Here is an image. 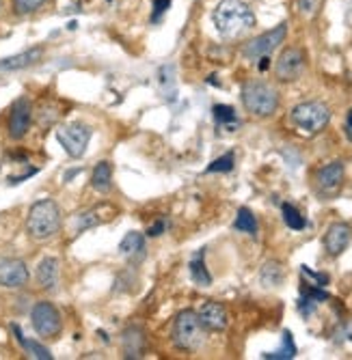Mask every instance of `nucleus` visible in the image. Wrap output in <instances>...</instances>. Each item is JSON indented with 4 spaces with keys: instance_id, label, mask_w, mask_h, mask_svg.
<instances>
[{
    "instance_id": "obj_1",
    "label": "nucleus",
    "mask_w": 352,
    "mask_h": 360,
    "mask_svg": "<svg viewBox=\"0 0 352 360\" xmlns=\"http://www.w3.org/2000/svg\"><path fill=\"white\" fill-rule=\"evenodd\" d=\"M212 22L220 37L236 39L255 26V15L242 0H220L212 13Z\"/></svg>"
},
{
    "instance_id": "obj_2",
    "label": "nucleus",
    "mask_w": 352,
    "mask_h": 360,
    "mask_svg": "<svg viewBox=\"0 0 352 360\" xmlns=\"http://www.w3.org/2000/svg\"><path fill=\"white\" fill-rule=\"evenodd\" d=\"M58 229H61V210L54 201L44 199L30 207L26 218V231L30 238L37 242H46L58 233Z\"/></svg>"
},
{
    "instance_id": "obj_3",
    "label": "nucleus",
    "mask_w": 352,
    "mask_h": 360,
    "mask_svg": "<svg viewBox=\"0 0 352 360\" xmlns=\"http://www.w3.org/2000/svg\"><path fill=\"white\" fill-rule=\"evenodd\" d=\"M242 104L255 117H270L279 108V93L262 80H253L242 86Z\"/></svg>"
},
{
    "instance_id": "obj_4",
    "label": "nucleus",
    "mask_w": 352,
    "mask_h": 360,
    "mask_svg": "<svg viewBox=\"0 0 352 360\" xmlns=\"http://www.w3.org/2000/svg\"><path fill=\"white\" fill-rule=\"evenodd\" d=\"M171 339L177 349H186V352L199 349L206 341V330L203 323L199 321V315L195 311H182L173 321Z\"/></svg>"
},
{
    "instance_id": "obj_5",
    "label": "nucleus",
    "mask_w": 352,
    "mask_h": 360,
    "mask_svg": "<svg viewBox=\"0 0 352 360\" xmlns=\"http://www.w3.org/2000/svg\"><path fill=\"white\" fill-rule=\"evenodd\" d=\"M292 123L305 134H318L329 125L331 121V110L322 102H303L292 108L290 112Z\"/></svg>"
},
{
    "instance_id": "obj_6",
    "label": "nucleus",
    "mask_w": 352,
    "mask_h": 360,
    "mask_svg": "<svg viewBox=\"0 0 352 360\" xmlns=\"http://www.w3.org/2000/svg\"><path fill=\"white\" fill-rule=\"evenodd\" d=\"M91 136H93V129L84 123H68L56 129V141L61 143V147L65 149L70 158L84 155Z\"/></svg>"
},
{
    "instance_id": "obj_7",
    "label": "nucleus",
    "mask_w": 352,
    "mask_h": 360,
    "mask_svg": "<svg viewBox=\"0 0 352 360\" xmlns=\"http://www.w3.org/2000/svg\"><path fill=\"white\" fill-rule=\"evenodd\" d=\"M30 321H33L35 333L46 339H54L63 328L61 313L50 302H37L33 311H30Z\"/></svg>"
},
{
    "instance_id": "obj_8",
    "label": "nucleus",
    "mask_w": 352,
    "mask_h": 360,
    "mask_svg": "<svg viewBox=\"0 0 352 360\" xmlns=\"http://www.w3.org/2000/svg\"><path fill=\"white\" fill-rule=\"evenodd\" d=\"M285 35H287V24L283 22V24L275 26L272 30L264 32V35L251 39V41L242 48V56L249 58V60H258V58H262V56H270V52H272L279 44H283Z\"/></svg>"
},
{
    "instance_id": "obj_9",
    "label": "nucleus",
    "mask_w": 352,
    "mask_h": 360,
    "mask_svg": "<svg viewBox=\"0 0 352 360\" xmlns=\"http://www.w3.org/2000/svg\"><path fill=\"white\" fill-rule=\"evenodd\" d=\"M305 72V52L301 48H287L275 65V74L281 82H294Z\"/></svg>"
},
{
    "instance_id": "obj_10",
    "label": "nucleus",
    "mask_w": 352,
    "mask_h": 360,
    "mask_svg": "<svg viewBox=\"0 0 352 360\" xmlns=\"http://www.w3.org/2000/svg\"><path fill=\"white\" fill-rule=\"evenodd\" d=\"M30 121H33V106H30L26 97H18L9 112V136L13 141L24 139L30 127Z\"/></svg>"
},
{
    "instance_id": "obj_11",
    "label": "nucleus",
    "mask_w": 352,
    "mask_h": 360,
    "mask_svg": "<svg viewBox=\"0 0 352 360\" xmlns=\"http://www.w3.org/2000/svg\"><path fill=\"white\" fill-rule=\"evenodd\" d=\"M117 210L108 203H102L98 207H91L82 214H78L74 220H72V231L74 233H82L87 229H93V226H100L104 222H108L111 218H115Z\"/></svg>"
},
{
    "instance_id": "obj_12",
    "label": "nucleus",
    "mask_w": 352,
    "mask_h": 360,
    "mask_svg": "<svg viewBox=\"0 0 352 360\" xmlns=\"http://www.w3.org/2000/svg\"><path fill=\"white\" fill-rule=\"evenodd\" d=\"M28 283V268L22 259H0V287L20 289Z\"/></svg>"
},
{
    "instance_id": "obj_13",
    "label": "nucleus",
    "mask_w": 352,
    "mask_h": 360,
    "mask_svg": "<svg viewBox=\"0 0 352 360\" xmlns=\"http://www.w3.org/2000/svg\"><path fill=\"white\" fill-rule=\"evenodd\" d=\"M352 242V226L348 222H333L327 229L325 248L331 257H339Z\"/></svg>"
},
{
    "instance_id": "obj_14",
    "label": "nucleus",
    "mask_w": 352,
    "mask_h": 360,
    "mask_svg": "<svg viewBox=\"0 0 352 360\" xmlns=\"http://www.w3.org/2000/svg\"><path fill=\"white\" fill-rule=\"evenodd\" d=\"M318 190L322 192L325 196H333L339 192L341 184H344V165L337 160V162H331V165L322 167L318 171Z\"/></svg>"
},
{
    "instance_id": "obj_15",
    "label": "nucleus",
    "mask_w": 352,
    "mask_h": 360,
    "mask_svg": "<svg viewBox=\"0 0 352 360\" xmlns=\"http://www.w3.org/2000/svg\"><path fill=\"white\" fill-rule=\"evenodd\" d=\"M197 315H199V321L203 323V328L214 330V333L225 330L230 323V315H227L225 307L218 302H212V300L203 302L201 309L197 311Z\"/></svg>"
},
{
    "instance_id": "obj_16",
    "label": "nucleus",
    "mask_w": 352,
    "mask_h": 360,
    "mask_svg": "<svg viewBox=\"0 0 352 360\" xmlns=\"http://www.w3.org/2000/svg\"><path fill=\"white\" fill-rule=\"evenodd\" d=\"M37 283L42 289L46 291H54L58 287V278H61V264L56 257H44L37 266Z\"/></svg>"
},
{
    "instance_id": "obj_17",
    "label": "nucleus",
    "mask_w": 352,
    "mask_h": 360,
    "mask_svg": "<svg viewBox=\"0 0 352 360\" xmlns=\"http://www.w3.org/2000/svg\"><path fill=\"white\" fill-rule=\"evenodd\" d=\"M44 56V48H30V50H24L20 54H13V56H7L0 60V72H18V70H26L30 65L39 63Z\"/></svg>"
},
{
    "instance_id": "obj_18",
    "label": "nucleus",
    "mask_w": 352,
    "mask_h": 360,
    "mask_svg": "<svg viewBox=\"0 0 352 360\" xmlns=\"http://www.w3.org/2000/svg\"><path fill=\"white\" fill-rule=\"evenodd\" d=\"M325 300H329V293H327L322 287L311 285V283H303V296H301V300H298V311H301L305 317H309V315L315 311V307H318L320 302H325Z\"/></svg>"
},
{
    "instance_id": "obj_19",
    "label": "nucleus",
    "mask_w": 352,
    "mask_h": 360,
    "mask_svg": "<svg viewBox=\"0 0 352 360\" xmlns=\"http://www.w3.org/2000/svg\"><path fill=\"white\" fill-rule=\"evenodd\" d=\"M119 252L127 259L132 261V264H137V261H141L145 257V238L143 233H137V231H130L119 244Z\"/></svg>"
},
{
    "instance_id": "obj_20",
    "label": "nucleus",
    "mask_w": 352,
    "mask_h": 360,
    "mask_svg": "<svg viewBox=\"0 0 352 360\" xmlns=\"http://www.w3.org/2000/svg\"><path fill=\"white\" fill-rule=\"evenodd\" d=\"M123 354L125 358H141L145 352V333L139 328V326H132L123 333Z\"/></svg>"
},
{
    "instance_id": "obj_21",
    "label": "nucleus",
    "mask_w": 352,
    "mask_h": 360,
    "mask_svg": "<svg viewBox=\"0 0 352 360\" xmlns=\"http://www.w3.org/2000/svg\"><path fill=\"white\" fill-rule=\"evenodd\" d=\"M91 186L93 190H98V192H108L111 186H113V167H111V162H100L98 167L93 169V175H91Z\"/></svg>"
},
{
    "instance_id": "obj_22",
    "label": "nucleus",
    "mask_w": 352,
    "mask_h": 360,
    "mask_svg": "<svg viewBox=\"0 0 352 360\" xmlns=\"http://www.w3.org/2000/svg\"><path fill=\"white\" fill-rule=\"evenodd\" d=\"M13 333H15V337H18L20 345L24 347V352H26L30 358H37V360H52V354H50V349H48V347H44V345H42V343H37V341H30V339H26V337L22 335V330L18 328L15 323H13Z\"/></svg>"
},
{
    "instance_id": "obj_23",
    "label": "nucleus",
    "mask_w": 352,
    "mask_h": 360,
    "mask_svg": "<svg viewBox=\"0 0 352 360\" xmlns=\"http://www.w3.org/2000/svg\"><path fill=\"white\" fill-rule=\"evenodd\" d=\"M264 287H279L285 278V272H283V266L279 261H268L262 268V274H260Z\"/></svg>"
},
{
    "instance_id": "obj_24",
    "label": "nucleus",
    "mask_w": 352,
    "mask_h": 360,
    "mask_svg": "<svg viewBox=\"0 0 352 360\" xmlns=\"http://www.w3.org/2000/svg\"><path fill=\"white\" fill-rule=\"evenodd\" d=\"M190 278H193L201 287H210L212 285V276H210V272L206 268L203 252H199L193 261H190Z\"/></svg>"
},
{
    "instance_id": "obj_25",
    "label": "nucleus",
    "mask_w": 352,
    "mask_h": 360,
    "mask_svg": "<svg viewBox=\"0 0 352 360\" xmlns=\"http://www.w3.org/2000/svg\"><path fill=\"white\" fill-rule=\"evenodd\" d=\"M234 229H236V231L255 236V233H258V218L253 216V212L249 207H240L238 216H236V222H234Z\"/></svg>"
},
{
    "instance_id": "obj_26",
    "label": "nucleus",
    "mask_w": 352,
    "mask_h": 360,
    "mask_svg": "<svg viewBox=\"0 0 352 360\" xmlns=\"http://www.w3.org/2000/svg\"><path fill=\"white\" fill-rule=\"evenodd\" d=\"M296 356V345H294V339H292V333L290 330H283V343L277 352H268L264 354V358L268 360H290Z\"/></svg>"
},
{
    "instance_id": "obj_27",
    "label": "nucleus",
    "mask_w": 352,
    "mask_h": 360,
    "mask_svg": "<svg viewBox=\"0 0 352 360\" xmlns=\"http://www.w3.org/2000/svg\"><path fill=\"white\" fill-rule=\"evenodd\" d=\"M214 112V119L220 127H225V129H236L240 125L238 117H236V110L232 106H225V104H216L212 108Z\"/></svg>"
},
{
    "instance_id": "obj_28",
    "label": "nucleus",
    "mask_w": 352,
    "mask_h": 360,
    "mask_svg": "<svg viewBox=\"0 0 352 360\" xmlns=\"http://www.w3.org/2000/svg\"><path fill=\"white\" fill-rule=\"evenodd\" d=\"M281 212H283V220H285V224L290 226V229H294V231H303V229L307 226V220L301 216V212H298L294 205L283 203Z\"/></svg>"
},
{
    "instance_id": "obj_29",
    "label": "nucleus",
    "mask_w": 352,
    "mask_h": 360,
    "mask_svg": "<svg viewBox=\"0 0 352 360\" xmlns=\"http://www.w3.org/2000/svg\"><path fill=\"white\" fill-rule=\"evenodd\" d=\"M232 169H234V153H225V155L216 158L206 171L208 173H230Z\"/></svg>"
},
{
    "instance_id": "obj_30",
    "label": "nucleus",
    "mask_w": 352,
    "mask_h": 360,
    "mask_svg": "<svg viewBox=\"0 0 352 360\" xmlns=\"http://www.w3.org/2000/svg\"><path fill=\"white\" fill-rule=\"evenodd\" d=\"M46 3H48V0H15V3H13V9H15V13H20V15H28V13L39 11Z\"/></svg>"
},
{
    "instance_id": "obj_31",
    "label": "nucleus",
    "mask_w": 352,
    "mask_h": 360,
    "mask_svg": "<svg viewBox=\"0 0 352 360\" xmlns=\"http://www.w3.org/2000/svg\"><path fill=\"white\" fill-rule=\"evenodd\" d=\"M301 272H303V276H307L309 281H313L311 285H318V287L329 285V274H318V272H311L307 266H303V268H301Z\"/></svg>"
},
{
    "instance_id": "obj_32",
    "label": "nucleus",
    "mask_w": 352,
    "mask_h": 360,
    "mask_svg": "<svg viewBox=\"0 0 352 360\" xmlns=\"http://www.w3.org/2000/svg\"><path fill=\"white\" fill-rule=\"evenodd\" d=\"M320 7V0H298V9L303 15H313Z\"/></svg>"
},
{
    "instance_id": "obj_33",
    "label": "nucleus",
    "mask_w": 352,
    "mask_h": 360,
    "mask_svg": "<svg viewBox=\"0 0 352 360\" xmlns=\"http://www.w3.org/2000/svg\"><path fill=\"white\" fill-rule=\"evenodd\" d=\"M171 7V0H156V5H153V22L163 15L167 9Z\"/></svg>"
},
{
    "instance_id": "obj_34",
    "label": "nucleus",
    "mask_w": 352,
    "mask_h": 360,
    "mask_svg": "<svg viewBox=\"0 0 352 360\" xmlns=\"http://www.w3.org/2000/svg\"><path fill=\"white\" fill-rule=\"evenodd\" d=\"M163 231H165V222H163V220H158L153 226L147 229V236H149V238H158Z\"/></svg>"
},
{
    "instance_id": "obj_35",
    "label": "nucleus",
    "mask_w": 352,
    "mask_h": 360,
    "mask_svg": "<svg viewBox=\"0 0 352 360\" xmlns=\"http://www.w3.org/2000/svg\"><path fill=\"white\" fill-rule=\"evenodd\" d=\"M346 136L352 141V108H350L348 115H346Z\"/></svg>"
},
{
    "instance_id": "obj_36",
    "label": "nucleus",
    "mask_w": 352,
    "mask_h": 360,
    "mask_svg": "<svg viewBox=\"0 0 352 360\" xmlns=\"http://www.w3.org/2000/svg\"><path fill=\"white\" fill-rule=\"evenodd\" d=\"M260 60H262V63H260V70H262V72L268 70V60H270V58H268V56H262Z\"/></svg>"
},
{
    "instance_id": "obj_37",
    "label": "nucleus",
    "mask_w": 352,
    "mask_h": 360,
    "mask_svg": "<svg viewBox=\"0 0 352 360\" xmlns=\"http://www.w3.org/2000/svg\"><path fill=\"white\" fill-rule=\"evenodd\" d=\"M0 11H3V5H0Z\"/></svg>"
}]
</instances>
